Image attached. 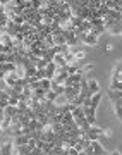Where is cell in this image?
I'll use <instances>...</instances> for the list:
<instances>
[{
  "label": "cell",
  "mask_w": 122,
  "mask_h": 155,
  "mask_svg": "<svg viewBox=\"0 0 122 155\" xmlns=\"http://www.w3.org/2000/svg\"><path fill=\"white\" fill-rule=\"evenodd\" d=\"M78 40H79V43L88 45V47H96V45H98V38L93 36L91 33H81L78 36Z\"/></svg>",
  "instance_id": "1"
},
{
  "label": "cell",
  "mask_w": 122,
  "mask_h": 155,
  "mask_svg": "<svg viewBox=\"0 0 122 155\" xmlns=\"http://www.w3.org/2000/svg\"><path fill=\"white\" fill-rule=\"evenodd\" d=\"M83 114H84V119L88 122L89 126H95L96 124V110L91 109V107H83Z\"/></svg>",
  "instance_id": "2"
},
{
  "label": "cell",
  "mask_w": 122,
  "mask_h": 155,
  "mask_svg": "<svg viewBox=\"0 0 122 155\" xmlns=\"http://www.w3.org/2000/svg\"><path fill=\"white\" fill-rule=\"evenodd\" d=\"M89 145H91V148H93V153H95V155H108V152H107V150L101 147V143L98 141V140L89 141Z\"/></svg>",
  "instance_id": "3"
},
{
  "label": "cell",
  "mask_w": 122,
  "mask_h": 155,
  "mask_svg": "<svg viewBox=\"0 0 122 155\" xmlns=\"http://www.w3.org/2000/svg\"><path fill=\"white\" fill-rule=\"evenodd\" d=\"M105 5L108 11H115V12H122V4L117 0H105Z\"/></svg>",
  "instance_id": "4"
},
{
  "label": "cell",
  "mask_w": 122,
  "mask_h": 155,
  "mask_svg": "<svg viewBox=\"0 0 122 155\" xmlns=\"http://www.w3.org/2000/svg\"><path fill=\"white\" fill-rule=\"evenodd\" d=\"M17 74L16 72H9V74H5V78H4V83H5V86H16L17 83Z\"/></svg>",
  "instance_id": "5"
},
{
  "label": "cell",
  "mask_w": 122,
  "mask_h": 155,
  "mask_svg": "<svg viewBox=\"0 0 122 155\" xmlns=\"http://www.w3.org/2000/svg\"><path fill=\"white\" fill-rule=\"evenodd\" d=\"M101 97H103V95H101V91H98V93L91 95V97H89V107L96 110V107L100 105V100H101Z\"/></svg>",
  "instance_id": "6"
},
{
  "label": "cell",
  "mask_w": 122,
  "mask_h": 155,
  "mask_svg": "<svg viewBox=\"0 0 122 155\" xmlns=\"http://www.w3.org/2000/svg\"><path fill=\"white\" fill-rule=\"evenodd\" d=\"M57 69H59V67H57L53 62H48V64H47V67H45V72H47V79H52V78L55 76V74H57Z\"/></svg>",
  "instance_id": "7"
},
{
  "label": "cell",
  "mask_w": 122,
  "mask_h": 155,
  "mask_svg": "<svg viewBox=\"0 0 122 155\" xmlns=\"http://www.w3.org/2000/svg\"><path fill=\"white\" fill-rule=\"evenodd\" d=\"M112 79H114V81H122V64H120V62H117L115 67H114Z\"/></svg>",
  "instance_id": "8"
},
{
  "label": "cell",
  "mask_w": 122,
  "mask_h": 155,
  "mask_svg": "<svg viewBox=\"0 0 122 155\" xmlns=\"http://www.w3.org/2000/svg\"><path fill=\"white\" fill-rule=\"evenodd\" d=\"M107 33H110L112 36H120V33H122V24H120V22H115L114 26H110V28L107 29Z\"/></svg>",
  "instance_id": "9"
},
{
  "label": "cell",
  "mask_w": 122,
  "mask_h": 155,
  "mask_svg": "<svg viewBox=\"0 0 122 155\" xmlns=\"http://www.w3.org/2000/svg\"><path fill=\"white\" fill-rule=\"evenodd\" d=\"M88 91H89V95H95V93H98V91H100V84H98L96 79L88 81Z\"/></svg>",
  "instance_id": "10"
},
{
  "label": "cell",
  "mask_w": 122,
  "mask_h": 155,
  "mask_svg": "<svg viewBox=\"0 0 122 155\" xmlns=\"http://www.w3.org/2000/svg\"><path fill=\"white\" fill-rule=\"evenodd\" d=\"M0 155H12V141L11 140L0 147Z\"/></svg>",
  "instance_id": "11"
},
{
  "label": "cell",
  "mask_w": 122,
  "mask_h": 155,
  "mask_svg": "<svg viewBox=\"0 0 122 155\" xmlns=\"http://www.w3.org/2000/svg\"><path fill=\"white\" fill-rule=\"evenodd\" d=\"M4 114H5L7 117H17L19 116V109H17V107H12V105H7L5 109H4Z\"/></svg>",
  "instance_id": "12"
},
{
  "label": "cell",
  "mask_w": 122,
  "mask_h": 155,
  "mask_svg": "<svg viewBox=\"0 0 122 155\" xmlns=\"http://www.w3.org/2000/svg\"><path fill=\"white\" fill-rule=\"evenodd\" d=\"M114 112H115V117L120 121V119H122V100L114 102Z\"/></svg>",
  "instance_id": "13"
},
{
  "label": "cell",
  "mask_w": 122,
  "mask_h": 155,
  "mask_svg": "<svg viewBox=\"0 0 122 155\" xmlns=\"http://www.w3.org/2000/svg\"><path fill=\"white\" fill-rule=\"evenodd\" d=\"M11 126H12V117H7L5 116V119L0 122V129H2V131H7Z\"/></svg>",
  "instance_id": "14"
},
{
  "label": "cell",
  "mask_w": 122,
  "mask_h": 155,
  "mask_svg": "<svg viewBox=\"0 0 122 155\" xmlns=\"http://www.w3.org/2000/svg\"><path fill=\"white\" fill-rule=\"evenodd\" d=\"M53 45H55V47H64V45H67L64 35H57V36H53Z\"/></svg>",
  "instance_id": "15"
},
{
  "label": "cell",
  "mask_w": 122,
  "mask_h": 155,
  "mask_svg": "<svg viewBox=\"0 0 122 155\" xmlns=\"http://www.w3.org/2000/svg\"><path fill=\"white\" fill-rule=\"evenodd\" d=\"M45 95H47V91H45L43 88H38V90H34V91H33V98H36V100L41 102V100L45 98Z\"/></svg>",
  "instance_id": "16"
},
{
  "label": "cell",
  "mask_w": 122,
  "mask_h": 155,
  "mask_svg": "<svg viewBox=\"0 0 122 155\" xmlns=\"http://www.w3.org/2000/svg\"><path fill=\"white\" fill-rule=\"evenodd\" d=\"M110 91H122V81L110 79Z\"/></svg>",
  "instance_id": "17"
},
{
  "label": "cell",
  "mask_w": 122,
  "mask_h": 155,
  "mask_svg": "<svg viewBox=\"0 0 122 155\" xmlns=\"http://www.w3.org/2000/svg\"><path fill=\"white\" fill-rule=\"evenodd\" d=\"M108 95H110L112 102H119V100H122V91H108Z\"/></svg>",
  "instance_id": "18"
},
{
  "label": "cell",
  "mask_w": 122,
  "mask_h": 155,
  "mask_svg": "<svg viewBox=\"0 0 122 155\" xmlns=\"http://www.w3.org/2000/svg\"><path fill=\"white\" fill-rule=\"evenodd\" d=\"M40 84H41V88H43L45 91H48V90L52 88V79H41Z\"/></svg>",
  "instance_id": "19"
},
{
  "label": "cell",
  "mask_w": 122,
  "mask_h": 155,
  "mask_svg": "<svg viewBox=\"0 0 122 155\" xmlns=\"http://www.w3.org/2000/svg\"><path fill=\"white\" fill-rule=\"evenodd\" d=\"M45 100H47V102H52V104H53V102L57 100V95L53 93L52 90H48V91H47V95H45Z\"/></svg>",
  "instance_id": "20"
},
{
  "label": "cell",
  "mask_w": 122,
  "mask_h": 155,
  "mask_svg": "<svg viewBox=\"0 0 122 155\" xmlns=\"http://www.w3.org/2000/svg\"><path fill=\"white\" fill-rule=\"evenodd\" d=\"M53 104H55L57 107H62V105H66V104H69V102L66 100V97H64V95H60V97H57V100L53 102Z\"/></svg>",
  "instance_id": "21"
},
{
  "label": "cell",
  "mask_w": 122,
  "mask_h": 155,
  "mask_svg": "<svg viewBox=\"0 0 122 155\" xmlns=\"http://www.w3.org/2000/svg\"><path fill=\"white\" fill-rule=\"evenodd\" d=\"M36 72H38L36 67H29V69H26V78H34L36 76Z\"/></svg>",
  "instance_id": "22"
},
{
  "label": "cell",
  "mask_w": 122,
  "mask_h": 155,
  "mask_svg": "<svg viewBox=\"0 0 122 155\" xmlns=\"http://www.w3.org/2000/svg\"><path fill=\"white\" fill-rule=\"evenodd\" d=\"M47 64H48V62L45 61V59H40V61L36 62V66H34V67H36V69H45V67H47Z\"/></svg>",
  "instance_id": "23"
},
{
  "label": "cell",
  "mask_w": 122,
  "mask_h": 155,
  "mask_svg": "<svg viewBox=\"0 0 122 155\" xmlns=\"http://www.w3.org/2000/svg\"><path fill=\"white\" fill-rule=\"evenodd\" d=\"M9 98H11V97H9L4 90H0V100H7V102H9Z\"/></svg>",
  "instance_id": "24"
},
{
  "label": "cell",
  "mask_w": 122,
  "mask_h": 155,
  "mask_svg": "<svg viewBox=\"0 0 122 155\" xmlns=\"http://www.w3.org/2000/svg\"><path fill=\"white\" fill-rule=\"evenodd\" d=\"M105 50H107V52H112V43H107L105 45Z\"/></svg>",
  "instance_id": "25"
},
{
  "label": "cell",
  "mask_w": 122,
  "mask_h": 155,
  "mask_svg": "<svg viewBox=\"0 0 122 155\" xmlns=\"http://www.w3.org/2000/svg\"><path fill=\"white\" fill-rule=\"evenodd\" d=\"M108 155H122V153H120V150H114V152H112V153H108Z\"/></svg>",
  "instance_id": "26"
},
{
  "label": "cell",
  "mask_w": 122,
  "mask_h": 155,
  "mask_svg": "<svg viewBox=\"0 0 122 155\" xmlns=\"http://www.w3.org/2000/svg\"><path fill=\"white\" fill-rule=\"evenodd\" d=\"M4 78H5V74H4V72L0 71V81H4Z\"/></svg>",
  "instance_id": "27"
},
{
  "label": "cell",
  "mask_w": 122,
  "mask_h": 155,
  "mask_svg": "<svg viewBox=\"0 0 122 155\" xmlns=\"http://www.w3.org/2000/svg\"><path fill=\"white\" fill-rule=\"evenodd\" d=\"M40 155H47V153H43V152H41V153H40Z\"/></svg>",
  "instance_id": "28"
}]
</instances>
